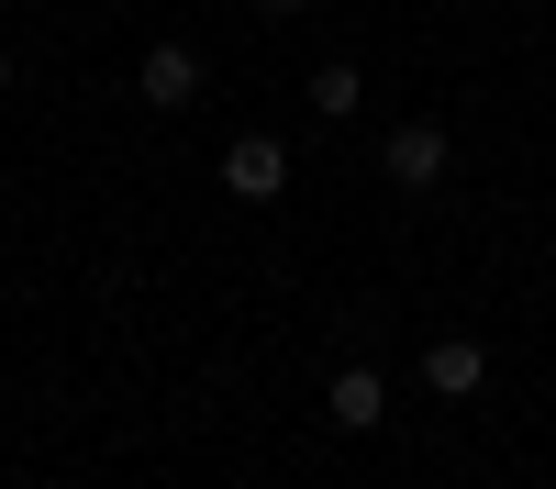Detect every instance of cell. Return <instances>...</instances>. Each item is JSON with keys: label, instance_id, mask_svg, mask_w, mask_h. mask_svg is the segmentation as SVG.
Wrapping results in <instances>:
<instances>
[{"label": "cell", "instance_id": "cell-1", "mask_svg": "<svg viewBox=\"0 0 556 489\" xmlns=\"http://www.w3.org/2000/svg\"><path fill=\"white\" fill-rule=\"evenodd\" d=\"M445 167H456V133L445 123H390L379 133V178H390V190L424 201V190H445Z\"/></svg>", "mask_w": 556, "mask_h": 489}, {"label": "cell", "instance_id": "cell-2", "mask_svg": "<svg viewBox=\"0 0 556 489\" xmlns=\"http://www.w3.org/2000/svg\"><path fill=\"white\" fill-rule=\"evenodd\" d=\"M223 190L235 201H278L290 190V145H278V133H235V145H223Z\"/></svg>", "mask_w": 556, "mask_h": 489}, {"label": "cell", "instance_id": "cell-3", "mask_svg": "<svg viewBox=\"0 0 556 489\" xmlns=\"http://www.w3.org/2000/svg\"><path fill=\"white\" fill-rule=\"evenodd\" d=\"M134 89H146V112H190L201 101V44H146Z\"/></svg>", "mask_w": 556, "mask_h": 489}, {"label": "cell", "instance_id": "cell-4", "mask_svg": "<svg viewBox=\"0 0 556 489\" xmlns=\"http://www.w3.org/2000/svg\"><path fill=\"white\" fill-rule=\"evenodd\" d=\"M424 389H434V400H479V389H490V345H479V334L424 345Z\"/></svg>", "mask_w": 556, "mask_h": 489}, {"label": "cell", "instance_id": "cell-5", "mask_svg": "<svg viewBox=\"0 0 556 489\" xmlns=\"http://www.w3.org/2000/svg\"><path fill=\"white\" fill-rule=\"evenodd\" d=\"M323 412H334L345 434H379L390 423V378L379 368H334V378H323Z\"/></svg>", "mask_w": 556, "mask_h": 489}, {"label": "cell", "instance_id": "cell-6", "mask_svg": "<svg viewBox=\"0 0 556 489\" xmlns=\"http://www.w3.org/2000/svg\"><path fill=\"white\" fill-rule=\"evenodd\" d=\"M301 101H312V112H323V123H345V112H356V101H367V78H356V67H345V56H323V67H312V89H301Z\"/></svg>", "mask_w": 556, "mask_h": 489}, {"label": "cell", "instance_id": "cell-7", "mask_svg": "<svg viewBox=\"0 0 556 489\" xmlns=\"http://www.w3.org/2000/svg\"><path fill=\"white\" fill-rule=\"evenodd\" d=\"M0 89H12V44H0Z\"/></svg>", "mask_w": 556, "mask_h": 489}, {"label": "cell", "instance_id": "cell-8", "mask_svg": "<svg viewBox=\"0 0 556 489\" xmlns=\"http://www.w3.org/2000/svg\"><path fill=\"white\" fill-rule=\"evenodd\" d=\"M278 12H312V0H278Z\"/></svg>", "mask_w": 556, "mask_h": 489}]
</instances>
